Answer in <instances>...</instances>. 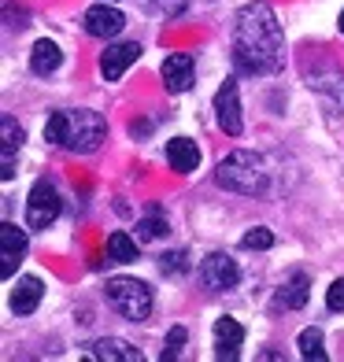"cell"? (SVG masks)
<instances>
[{
    "mask_svg": "<svg viewBox=\"0 0 344 362\" xmlns=\"http://www.w3.org/2000/svg\"><path fill=\"white\" fill-rule=\"evenodd\" d=\"M59 63H63V52H59V45L56 41H38L34 45V52H30V71L34 74H52V71H59Z\"/></svg>",
    "mask_w": 344,
    "mask_h": 362,
    "instance_id": "obj_16",
    "label": "cell"
},
{
    "mask_svg": "<svg viewBox=\"0 0 344 362\" xmlns=\"http://www.w3.org/2000/svg\"><path fill=\"white\" fill-rule=\"evenodd\" d=\"M241 244H244V248H256V252H267L270 244H274V233H270V229H263V226H256V229H248V233L241 237Z\"/></svg>",
    "mask_w": 344,
    "mask_h": 362,
    "instance_id": "obj_21",
    "label": "cell"
},
{
    "mask_svg": "<svg viewBox=\"0 0 344 362\" xmlns=\"http://www.w3.org/2000/svg\"><path fill=\"white\" fill-rule=\"evenodd\" d=\"M156 11H167V15H182L185 11V0H152Z\"/></svg>",
    "mask_w": 344,
    "mask_h": 362,
    "instance_id": "obj_26",
    "label": "cell"
},
{
    "mask_svg": "<svg viewBox=\"0 0 344 362\" xmlns=\"http://www.w3.org/2000/svg\"><path fill=\"white\" fill-rule=\"evenodd\" d=\"M108 259H115V262H134L137 259V240L130 237V233H111L108 237Z\"/></svg>",
    "mask_w": 344,
    "mask_h": 362,
    "instance_id": "obj_18",
    "label": "cell"
},
{
    "mask_svg": "<svg viewBox=\"0 0 344 362\" xmlns=\"http://www.w3.org/2000/svg\"><path fill=\"white\" fill-rule=\"evenodd\" d=\"M104 292H108V303L126 322H144L152 315V288L137 281V277H111Z\"/></svg>",
    "mask_w": 344,
    "mask_h": 362,
    "instance_id": "obj_4",
    "label": "cell"
},
{
    "mask_svg": "<svg viewBox=\"0 0 344 362\" xmlns=\"http://www.w3.org/2000/svg\"><path fill=\"white\" fill-rule=\"evenodd\" d=\"M200 281H204L211 292H222V288H234V285L241 281V270H237V262L229 259V255L215 252V255H207V259L200 262Z\"/></svg>",
    "mask_w": 344,
    "mask_h": 362,
    "instance_id": "obj_7",
    "label": "cell"
},
{
    "mask_svg": "<svg viewBox=\"0 0 344 362\" xmlns=\"http://www.w3.org/2000/svg\"><path fill=\"white\" fill-rule=\"evenodd\" d=\"M23 252H26V229L4 222L0 226V277H11L15 259H23Z\"/></svg>",
    "mask_w": 344,
    "mask_h": 362,
    "instance_id": "obj_10",
    "label": "cell"
},
{
    "mask_svg": "<svg viewBox=\"0 0 344 362\" xmlns=\"http://www.w3.org/2000/svg\"><path fill=\"white\" fill-rule=\"evenodd\" d=\"M104 137H108V122L89 107L52 111L45 122V141L67 148V152H78V156H93L104 144Z\"/></svg>",
    "mask_w": 344,
    "mask_h": 362,
    "instance_id": "obj_2",
    "label": "cell"
},
{
    "mask_svg": "<svg viewBox=\"0 0 344 362\" xmlns=\"http://www.w3.org/2000/svg\"><path fill=\"white\" fill-rule=\"evenodd\" d=\"M167 163L178 174H193L196 167H200V148H196V141H189V137H171L167 141Z\"/></svg>",
    "mask_w": 344,
    "mask_h": 362,
    "instance_id": "obj_14",
    "label": "cell"
},
{
    "mask_svg": "<svg viewBox=\"0 0 344 362\" xmlns=\"http://www.w3.org/2000/svg\"><path fill=\"white\" fill-rule=\"evenodd\" d=\"M86 34L89 37H115V34H122V26H126V15L119 8H108V0L104 4H96L86 11Z\"/></svg>",
    "mask_w": 344,
    "mask_h": 362,
    "instance_id": "obj_9",
    "label": "cell"
},
{
    "mask_svg": "<svg viewBox=\"0 0 344 362\" xmlns=\"http://www.w3.org/2000/svg\"><path fill=\"white\" fill-rule=\"evenodd\" d=\"M159 74H163V86H167V93H185V89H193V56H189V52L167 56V59H163V67H159Z\"/></svg>",
    "mask_w": 344,
    "mask_h": 362,
    "instance_id": "obj_11",
    "label": "cell"
},
{
    "mask_svg": "<svg viewBox=\"0 0 344 362\" xmlns=\"http://www.w3.org/2000/svg\"><path fill=\"white\" fill-rule=\"evenodd\" d=\"M234 63L241 74H277L285 67V37L270 4L252 0L237 11Z\"/></svg>",
    "mask_w": 344,
    "mask_h": 362,
    "instance_id": "obj_1",
    "label": "cell"
},
{
    "mask_svg": "<svg viewBox=\"0 0 344 362\" xmlns=\"http://www.w3.org/2000/svg\"><path fill=\"white\" fill-rule=\"evenodd\" d=\"M326 307H330V310H344V277L330 285V292H326Z\"/></svg>",
    "mask_w": 344,
    "mask_h": 362,
    "instance_id": "obj_24",
    "label": "cell"
},
{
    "mask_svg": "<svg viewBox=\"0 0 344 362\" xmlns=\"http://www.w3.org/2000/svg\"><path fill=\"white\" fill-rule=\"evenodd\" d=\"M137 59H141V45H137V41L111 45V48H104V56H101V74H104L108 81H119Z\"/></svg>",
    "mask_w": 344,
    "mask_h": 362,
    "instance_id": "obj_8",
    "label": "cell"
},
{
    "mask_svg": "<svg viewBox=\"0 0 344 362\" xmlns=\"http://www.w3.org/2000/svg\"><path fill=\"white\" fill-rule=\"evenodd\" d=\"M297 344H300V355H304V358L326 362V351H322V329H304Z\"/></svg>",
    "mask_w": 344,
    "mask_h": 362,
    "instance_id": "obj_19",
    "label": "cell"
},
{
    "mask_svg": "<svg viewBox=\"0 0 344 362\" xmlns=\"http://www.w3.org/2000/svg\"><path fill=\"white\" fill-rule=\"evenodd\" d=\"M337 26H340V34H344V11H340V23H337Z\"/></svg>",
    "mask_w": 344,
    "mask_h": 362,
    "instance_id": "obj_27",
    "label": "cell"
},
{
    "mask_svg": "<svg viewBox=\"0 0 344 362\" xmlns=\"http://www.w3.org/2000/svg\"><path fill=\"white\" fill-rule=\"evenodd\" d=\"M86 358H89V362H141V351L130 348L126 340L104 337V340H93V344H89Z\"/></svg>",
    "mask_w": 344,
    "mask_h": 362,
    "instance_id": "obj_12",
    "label": "cell"
},
{
    "mask_svg": "<svg viewBox=\"0 0 344 362\" xmlns=\"http://www.w3.org/2000/svg\"><path fill=\"white\" fill-rule=\"evenodd\" d=\"M244 344V325L237 318H219L215 322V358H229V362H237V348Z\"/></svg>",
    "mask_w": 344,
    "mask_h": 362,
    "instance_id": "obj_13",
    "label": "cell"
},
{
    "mask_svg": "<svg viewBox=\"0 0 344 362\" xmlns=\"http://www.w3.org/2000/svg\"><path fill=\"white\" fill-rule=\"evenodd\" d=\"M182 274L185 270V255L182 252H171V255H163V274Z\"/></svg>",
    "mask_w": 344,
    "mask_h": 362,
    "instance_id": "obj_25",
    "label": "cell"
},
{
    "mask_svg": "<svg viewBox=\"0 0 344 362\" xmlns=\"http://www.w3.org/2000/svg\"><path fill=\"white\" fill-rule=\"evenodd\" d=\"M215 119L219 126L226 129L229 137H237L241 134V93H237V78H226L222 81V89L215 93Z\"/></svg>",
    "mask_w": 344,
    "mask_h": 362,
    "instance_id": "obj_6",
    "label": "cell"
},
{
    "mask_svg": "<svg viewBox=\"0 0 344 362\" xmlns=\"http://www.w3.org/2000/svg\"><path fill=\"white\" fill-rule=\"evenodd\" d=\"M163 233H167V222H163L159 215L141 218V222H137V240H159Z\"/></svg>",
    "mask_w": 344,
    "mask_h": 362,
    "instance_id": "obj_22",
    "label": "cell"
},
{
    "mask_svg": "<svg viewBox=\"0 0 344 362\" xmlns=\"http://www.w3.org/2000/svg\"><path fill=\"white\" fill-rule=\"evenodd\" d=\"M307 296H311V281H307V274H292V281L277 292V307H285V310H297L307 303Z\"/></svg>",
    "mask_w": 344,
    "mask_h": 362,
    "instance_id": "obj_17",
    "label": "cell"
},
{
    "mask_svg": "<svg viewBox=\"0 0 344 362\" xmlns=\"http://www.w3.org/2000/svg\"><path fill=\"white\" fill-rule=\"evenodd\" d=\"M185 337H189L185 329H182V325H174V329H171V337H167V348H163V355H159V358H163V362L178 358V351H182V344H185Z\"/></svg>",
    "mask_w": 344,
    "mask_h": 362,
    "instance_id": "obj_23",
    "label": "cell"
},
{
    "mask_svg": "<svg viewBox=\"0 0 344 362\" xmlns=\"http://www.w3.org/2000/svg\"><path fill=\"white\" fill-rule=\"evenodd\" d=\"M59 211H63V200H59L56 185L48 177H38L34 189H30V200H26V226L30 229H48L59 218Z\"/></svg>",
    "mask_w": 344,
    "mask_h": 362,
    "instance_id": "obj_5",
    "label": "cell"
},
{
    "mask_svg": "<svg viewBox=\"0 0 344 362\" xmlns=\"http://www.w3.org/2000/svg\"><path fill=\"white\" fill-rule=\"evenodd\" d=\"M19 144H23V126L11 115H4L0 119V148H19Z\"/></svg>",
    "mask_w": 344,
    "mask_h": 362,
    "instance_id": "obj_20",
    "label": "cell"
},
{
    "mask_svg": "<svg viewBox=\"0 0 344 362\" xmlns=\"http://www.w3.org/2000/svg\"><path fill=\"white\" fill-rule=\"evenodd\" d=\"M215 181L226 189V192H241V196H256V192H263L270 185V170H267V163L263 156H256V152H229L222 163H219V170H215Z\"/></svg>",
    "mask_w": 344,
    "mask_h": 362,
    "instance_id": "obj_3",
    "label": "cell"
},
{
    "mask_svg": "<svg viewBox=\"0 0 344 362\" xmlns=\"http://www.w3.org/2000/svg\"><path fill=\"white\" fill-rule=\"evenodd\" d=\"M41 296H45L41 277H19V285H15V292H11V310L15 315H34Z\"/></svg>",
    "mask_w": 344,
    "mask_h": 362,
    "instance_id": "obj_15",
    "label": "cell"
}]
</instances>
